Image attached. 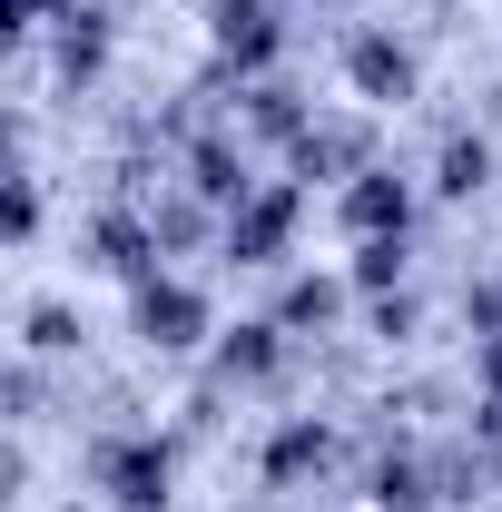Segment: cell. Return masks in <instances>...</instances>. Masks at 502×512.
Segmentation results:
<instances>
[{
	"label": "cell",
	"instance_id": "10",
	"mask_svg": "<svg viewBox=\"0 0 502 512\" xmlns=\"http://www.w3.org/2000/svg\"><path fill=\"white\" fill-rule=\"evenodd\" d=\"M276 365V325H237L227 335V375H266Z\"/></svg>",
	"mask_w": 502,
	"mask_h": 512
},
{
	"label": "cell",
	"instance_id": "5",
	"mask_svg": "<svg viewBox=\"0 0 502 512\" xmlns=\"http://www.w3.org/2000/svg\"><path fill=\"white\" fill-rule=\"evenodd\" d=\"M404 178H384V168H365L355 188H345V217H355V237H404Z\"/></svg>",
	"mask_w": 502,
	"mask_h": 512
},
{
	"label": "cell",
	"instance_id": "8",
	"mask_svg": "<svg viewBox=\"0 0 502 512\" xmlns=\"http://www.w3.org/2000/svg\"><path fill=\"white\" fill-rule=\"evenodd\" d=\"M188 178H197V197H247V168H237V148H227V138H207V148H197Z\"/></svg>",
	"mask_w": 502,
	"mask_h": 512
},
{
	"label": "cell",
	"instance_id": "7",
	"mask_svg": "<svg viewBox=\"0 0 502 512\" xmlns=\"http://www.w3.org/2000/svg\"><path fill=\"white\" fill-rule=\"evenodd\" d=\"M99 60H109V20L69 0V10H60V69H69V79H89Z\"/></svg>",
	"mask_w": 502,
	"mask_h": 512
},
{
	"label": "cell",
	"instance_id": "4",
	"mask_svg": "<svg viewBox=\"0 0 502 512\" xmlns=\"http://www.w3.org/2000/svg\"><path fill=\"white\" fill-rule=\"evenodd\" d=\"M286 217H296V197H237V217H227V256H247V266H266V256L286 247Z\"/></svg>",
	"mask_w": 502,
	"mask_h": 512
},
{
	"label": "cell",
	"instance_id": "12",
	"mask_svg": "<svg viewBox=\"0 0 502 512\" xmlns=\"http://www.w3.org/2000/svg\"><path fill=\"white\" fill-rule=\"evenodd\" d=\"M325 316H335V286H315V276H306V286L286 296V325H325Z\"/></svg>",
	"mask_w": 502,
	"mask_h": 512
},
{
	"label": "cell",
	"instance_id": "6",
	"mask_svg": "<svg viewBox=\"0 0 502 512\" xmlns=\"http://www.w3.org/2000/svg\"><path fill=\"white\" fill-rule=\"evenodd\" d=\"M355 89H365V99H404V89H414V60L375 30V40H355Z\"/></svg>",
	"mask_w": 502,
	"mask_h": 512
},
{
	"label": "cell",
	"instance_id": "1",
	"mask_svg": "<svg viewBox=\"0 0 502 512\" xmlns=\"http://www.w3.org/2000/svg\"><path fill=\"white\" fill-rule=\"evenodd\" d=\"M89 473H99V493H119L128 512H158V503H168V444H158V434L99 444V453H89Z\"/></svg>",
	"mask_w": 502,
	"mask_h": 512
},
{
	"label": "cell",
	"instance_id": "9",
	"mask_svg": "<svg viewBox=\"0 0 502 512\" xmlns=\"http://www.w3.org/2000/svg\"><path fill=\"white\" fill-rule=\"evenodd\" d=\"M483 178H493V148H483V138H453V148H443V197H473Z\"/></svg>",
	"mask_w": 502,
	"mask_h": 512
},
{
	"label": "cell",
	"instance_id": "3",
	"mask_svg": "<svg viewBox=\"0 0 502 512\" xmlns=\"http://www.w3.org/2000/svg\"><path fill=\"white\" fill-rule=\"evenodd\" d=\"M217 50L237 69H266L276 60V0H217Z\"/></svg>",
	"mask_w": 502,
	"mask_h": 512
},
{
	"label": "cell",
	"instance_id": "11",
	"mask_svg": "<svg viewBox=\"0 0 502 512\" xmlns=\"http://www.w3.org/2000/svg\"><path fill=\"white\" fill-rule=\"evenodd\" d=\"M30 345H40V355H69V345H79L69 306H40V316H30Z\"/></svg>",
	"mask_w": 502,
	"mask_h": 512
},
{
	"label": "cell",
	"instance_id": "2",
	"mask_svg": "<svg viewBox=\"0 0 502 512\" xmlns=\"http://www.w3.org/2000/svg\"><path fill=\"white\" fill-rule=\"evenodd\" d=\"M138 335H148V345H168V355L197 345V335H207V296L178 286V276H138Z\"/></svg>",
	"mask_w": 502,
	"mask_h": 512
},
{
	"label": "cell",
	"instance_id": "13",
	"mask_svg": "<svg viewBox=\"0 0 502 512\" xmlns=\"http://www.w3.org/2000/svg\"><path fill=\"white\" fill-rule=\"evenodd\" d=\"M40 10H69V0H10V30H40Z\"/></svg>",
	"mask_w": 502,
	"mask_h": 512
}]
</instances>
